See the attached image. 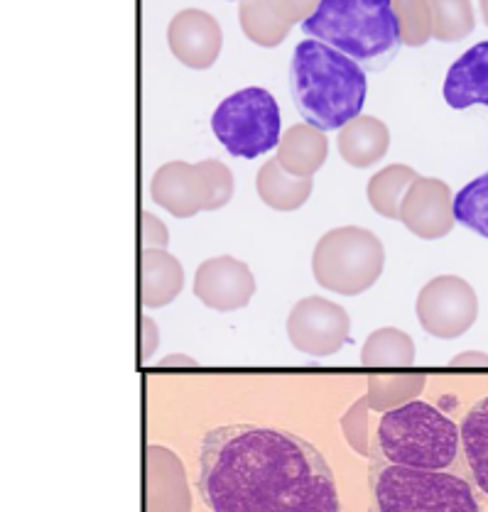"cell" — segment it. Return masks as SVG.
Returning a JSON list of instances; mask_svg holds the SVG:
<instances>
[{"label":"cell","mask_w":488,"mask_h":512,"mask_svg":"<svg viewBox=\"0 0 488 512\" xmlns=\"http://www.w3.org/2000/svg\"><path fill=\"white\" fill-rule=\"evenodd\" d=\"M479 299L462 277L442 275L422 287L417 297V319L437 339H457L474 326Z\"/></svg>","instance_id":"obj_8"},{"label":"cell","mask_w":488,"mask_h":512,"mask_svg":"<svg viewBox=\"0 0 488 512\" xmlns=\"http://www.w3.org/2000/svg\"><path fill=\"white\" fill-rule=\"evenodd\" d=\"M442 94L447 106H452L454 111L488 106V40L466 49L449 67Z\"/></svg>","instance_id":"obj_14"},{"label":"cell","mask_w":488,"mask_h":512,"mask_svg":"<svg viewBox=\"0 0 488 512\" xmlns=\"http://www.w3.org/2000/svg\"><path fill=\"white\" fill-rule=\"evenodd\" d=\"M290 91L305 123L327 133L361 116L368 81L354 59L307 37L292 54Z\"/></svg>","instance_id":"obj_2"},{"label":"cell","mask_w":488,"mask_h":512,"mask_svg":"<svg viewBox=\"0 0 488 512\" xmlns=\"http://www.w3.org/2000/svg\"><path fill=\"white\" fill-rule=\"evenodd\" d=\"M386 253L366 228H334L319 238L314 250V277L322 287L339 294H361L381 277Z\"/></svg>","instance_id":"obj_7"},{"label":"cell","mask_w":488,"mask_h":512,"mask_svg":"<svg viewBox=\"0 0 488 512\" xmlns=\"http://www.w3.org/2000/svg\"><path fill=\"white\" fill-rule=\"evenodd\" d=\"M412 358H415L412 339L395 329L376 331L363 348V363H410Z\"/></svg>","instance_id":"obj_25"},{"label":"cell","mask_w":488,"mask_h":512,"mask_svg":"<svg viewBox=\"0 0 488 512\" xmlns=\"http://www.w3.org/2000/svg\"><path fill=\"white\" fill-rule=\"evenodd\" d=\"M182 290V268L165 250L143 253V297L145 307H165Z\"/></svg>","instance_id":"obj_18"},{"label":"cell","mask_w":488,"mask_h":512,"mask_svg":"<svg viewBox=\"0 0 488 512\" xmlns=\"http://www.w3.org/2000/svg\"><path fill=\"white\" fill-rule=\"evenodd\" d=\"M265 3L273 10L275 18H280L285 25L292 27L305 23L319 5V0H265Z\"/></svg>","instance_id":"obj_27"},{"label":"cell","mask_w":488,"mask_h":512,"mask_svg":"<svg viewBox=\"0 0 488 512\" xmlns=\"http://www.w3.org/2000/svg\"><path fill=\"white\" fill-rule=\"evenodd\" d=\"M432 15V37L439 42H462L476 27L471 0H427Z\"/></svg>","instance_id":"obj_22"},{"label":"cell","mask_w":488,"mask_h":512,"mask_svg":"<svg viewBox=\"0 0 488 512\" xmlns=\"http://www.w3.org/2000/svg\"><path fill=\"white\" fill-rule=\"evenodd\" d=\"M400 42L405 47H422L432 40V15L427 0H393Z\"/></svg>","instance_id":"obj_24"},{"label":"cell","mask_w":488,"mask_h":512,"mask_svg":"<svg viewBox=\"0 0 488 512\" xmlns=\"http://www.w3.org/2000/svg\"><path fill=\"white\" fill-rule=\"evenodd\" d=\"M481 5V15H484V23L488 25V0H479Z\"/></svg>","instance_id":"obj_30"},{"label":"cell","mask_w":488,"mask_h":512,"mask_svg":"<svg viewBox=\"0 0 488 512\" xmlns=\"http://www.w3.org/2000/svg\"><path fill=\"white\" fill-rule=\"evenodd\" d=\"M153 199L175 216H194L209 209L211 187L202 165L170 162L153 179Z\"/></svg>","instance_id":"obj_13"},{"label":"cell","mask_w":488,"mask_h":512,"mask_svg":"<svg viewBox=\"0 0 488 512\" xmlns=\"http://www.w3.org/2000/svg\"><path fill=\"white\" fill-rule=\"evenodd\" d=\"M302 32L354 59L363 72L386 69L403 47L393 0H319Z\"/></svg>","instance_id":"obj_3"},{"label":"cell","mask_w":488,"mask_h":512,"mask_svg":"<svg viewBox=\"0 0 488 512\" xmlns=\"http://www.w3.org/2000/svg\"><path fill=\"white\" fill-rule=\"evenodd\" d=\"M457 366H488V356L484 353H464V356L454 358Z\"/></svg>","instance_id":"obj_29"},{"label":"cell","mask_w":488,"mask_h":512,"mask_svg":"<svg viewBox=\"0 0 488 512\" xmlns=\"http://www.w3.org/2000/svg\"><path fill=\"white\" fill-rule=\"evenodd\" d=\"M238 20H241L243 35L258 47L283 45L285 37L292 30L283 20L275 18V13L268 8L265 0H241V5H238Z\"/></svg>","instance_id":"obj_20"},{"label":"cell","mask_w":488,"mask_h":512,"mask_svg":"<svg viewBox=\"0 0 488 512\" xmlns=\"http://www.w3.org/2000/svg\"><path fill=\"white\" fill-rule=\"evenodd\" d=\"M197 490L209 512H341L332 466L317 446L265 424L206 432Z\"/></svg>","instance_id":"obj_1"},{"label":"cell","mask_w":488,"mask_h":512,"mask_svg":"<svg viewBox=\"0 0 488 512\" xmlns=\"http://www.w3.org/2000/svg\"><path fill=\"white\" fill-rule=\"evenodd\" d=\"M258 194L278 211L300 209L312 194V177H292L278 165V160H270L258 172Z\"/></svg>","instance_id":"obj_19"},{"label":"cell","mask_w":488,"mask_h":512,"mask_svg":"<svg viewBox=\"0 0 488 512\" xmlns=\"http://www.w3.org/2000/svg\"><path fill=\"white\" fill-rule=\"evenodd\" d=\"M278 101L268 89L248 86L226 96L211 113V130L216 140L229 150V155L241 160H256L273 147H278L283 135Z\"/></svg>","instance_id":"obj_6"},{"label":"cell","mask_w":488,"mask_h":512,"mask_svg":"<svg viewBox=\"0 0 488 512\" xmlns=\"http://www.w3.org/2000/svg\"><path fill=\"white\" fill-rule=\"evenodd\" d=\"M373 512H484L466 473L410 468L368 459Z\"/></svg>","instance_id":"obj_5"},{"label":"cell","mask_w":488,"mask_h":512,"mask_svg":"<svg viewBox=\"0 0 488 512\" xmlns=\"http://www.w3.org/2000/svg\"><path fill=\"white\" fill-rule=\"evenodd\" d=\"M400 219L415 236L442 238L452 231V192L439 179L417 177L400 201Z\"/></svg>","instance_id":"obj_11"},{"label":"cell","mask_w":488,"mask_h":512,"mask_svg":"<svg viewBox=\"0 0 488 512\" xmlns=\"http://www.w3.org/2000/svg\"><path fill=\"white\" fill-rule=\"evenodd\" d=\"M417 179V172L405 165H390L368 184V199H371L373 209L386 219H400V201L410 184Z\"/></svg>","instance_id":"obj_21"},{"label":"cell","mask_w":488,"mask_h":512,"mask_svg":"<svg viewBox=\"0 0 488 512\" xmlns=\"http://www.w3.org/2000/svg\"><path fill=\"white\" fill-rule=\"evenodd\" d=\"M170 52L189 69H209L219 59L224 32L219 20L199 8L180 10L167 27Z\"/></svg>","instance_id":"obj_10"},{"label":"cell","mask_w":488,"mask_h":512,"mask_svg":"<svg viewBox=\"0 0 488 512\" xmlns=\"http://www.w3.org/2000/svg\"><path fill=\"white\" fill-rule=\"evenodd\" d=\"M459 434H462L466 476L479 488V493L488 498V397L471 407L459 427Z\"/></svg>","instance_id":"obj_17"},{"label":"cell","mask_w":488,"mask_h":512,"mask_svg":"<svg viewBox=\"0 0 488 512\" xmlns=\"http://www.w3.org/2000/svg\"><path fill=\"white\" fill-rule=\"evenodd\" d=\"M368 459L466 473L457 422L422 400L395 407L381 417Z\"/></svg>","instance_id":"obj_4"},{"label":"cell","mask_w":488,"mask_h":512,"mask_svg":"<svg viewBox=\"0 0 488 512\" xmlns=\"http://www.w3.org/2000/svg\"><path fill=\"white\" fill-rule=\"evenodd\" d=\"M454 221L488 238V172L471 179L452 199Z\"/></svg>","instance_id":"obj_23"},{"label":"cell","mask_w":488,"mask_h":512,"mask_svg":"<svg viewBox=\"0 0 488 512\" xmlns=\"http://www.w3.org/2000/svg\"><path fill=\"white\" fill-rule=\"evenodd\" d=\"M329 152L327 135L312 125H292L278 143V165L292 177H312L324 165Z\"/></svg>","instance_id":"obj_15"},{"label":"cell","mask_w":488,"mask_h":512,"mask_svg":"<svg viewBox=\"0 0 488 512\" xmlns=\"http://www.w3.org/2000/svg\"><path fill=\"white\" fill-rule=\"evenodd\" d=\"M202 170L206 174V179H209V187H211L209 209H219V206H224L226 201L231 199V194H233V177H231V172L226 170V167L221 165V162H216V160L202 162Z\"/></svg>","instance_id":"obj_26"},{"label":"cell","mask_w":488,"mask_h":512,"mask_svg":"<svg viewBox=\"0 0 488 512\" xmlns=\"http://www.w3.org/2000/svg\"><path fill=\"white\" fill-rule=\"evenodd\" d=\"M349 326V314L339 304L322 297H307L292 309L287 319V336L297 351L309 356H329L344 346Z\"/></svg>","instance_id":"obj_9"},{"label":"cell","mask_w":488,"mask_h":512,"mask_svg":"<svg viewBox=\"0 0 488 512\" xmlns=\"http://www.w3.org/2000/svg\"><path fill=\"white\" fill-rule=\"evenodd\" d=\"M143 238H145V243H150V245H165L167 243V231H165V226H162L160 221L155 219V216H150V214H143Z\"/></svg>","instance_id":"obj_28"},{"label":"cell","mask_w":488,"mask_h":512,"mask_svg":"<svg viewBox=\"0 0 488 512\" xmlns=\"http://www.w3.org/2000/svg\"><path fill=\"white\" fill-rule=\"evenodd\" d=\"M388 125L373 116H356L341 128L339 152L351 167H371L388 152Z\"/></svg>","instance_id":"obj_16"},{"label":"cell","mask_w":488,"mask_h":512,"mask_svg":"<svg viewBox=\"0 0 488 512\" xmlns=\"http://www.w3.org/2000/svg\"><path fill=\"white\" fill-rule=\"evenodd\" d=\"M194 292L206 307L233 312L251 302L256 292L253 272L236 258H214L202 263L194 280Z\"/></svg>","instance_id":"obj_12"}]
</instances>
